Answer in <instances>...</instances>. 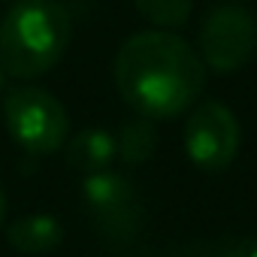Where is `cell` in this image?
I'll return each instance as SVG.
<instances>
[{
    "mask_svg": "<svg viewBox=\"0 0 257 257\" xmlns=\"http://www.w3.org/2000/svg\"><path fill=\"white\" fill-rule=\"evenodd\" d=\"M115 82L124 103L143 118H173L203 91L206 67L203 58L176 34L143 31L121 46Z\"/></svg>",
    "mask_w": 257,
    "mask_h": 257,
    "instance_id": "obj_1",
    "label": "cell"
},
{
    "mask_svg": "<svg viewBox=\"0 0 257 257\" xmlns=\"http://www.w3.org/2000/svg\"><path fill=\"white\" fill-rule=\"evenodd\" d=\"M70 43V16L55 0H19L0 22V70L37 79L52 70Z\"/></svg>",
    "mask_w": 257,
    "mask_h": 257,
    "instance_id": "obj_2",
    "label": "cell"
},
{
    "mask_svg": "<svg viewBox=\"0 0 257 257\" xmlns=\"http://www.w3.org/2000/svg\"><path fill=\"white\" fill-rule=\"evenodd\" d=\"M4 115L13 140L31 155H52L64 146L70 121L64 106L40 88L10 91L4 100Z\"/></svg>",
    "mask_w": 257,
    "mask_h": 257,
    "instance_id": "obj_3",
    "label": "cell"
},
{
    "mask_svg": "<svg viewBox=\"0 0 257 257\" xmlns=\"http://www.w3.org/2000/svg\"><path fill=\"white\" fill-rule=\"evenodd\" d=\"M257 49V19L239 4L215 7L200 31V58L215 73H236Z\"/></svg>",
    "mask_w": 257,
    "mask_h": 257,
    "instance_id": "obj_4",
    "label": "cell"
},
{
    "mask_svg": "<svg viewBox=\"0 0 257 257\" xmlns=\"http://www.w3.org/2000/svg\"><path fill=\"white\" fill-rule=\"evenodd\" d=\"M85 203L91 209V218L97 221V230L115 242V245H127L134 242L140 224H143V209L137 200L134 185L118 173H94L85 179Z\"/></svg>",
    "mask_w": 257,
    "mask_h": 257,
    "instance_id": "obj_5",
    "label": "cell"
},
{
    "mask_svg": "<svg viewBox=\"0 0 257 257\" xmlns=\"http://www.w3.org/2000/svg\"><path fill=\"white\" fill-rule=\"evenodd\" d=\"M185 149L203 173H221L239 152V121L224 103H200L185 124Z\"/></svg>",
    "mask_w": 257,
    "mask_h": 257,
    "instance_id": "obj_6",
    "label": "cell"
},
{
    "mask_svg": "<svg viewBox=\"0 0 257 257\" xmlns=\"http://www.w3.org/2000/svg\"><path fill=\"white\" fill-rule=\"evenodd\" d=\"M64 239L58 218L52 215H25L7 227V242L22 254H46L55 251Z\"/></svg>",
    "mask_w": 257,
    "mask_h": 257,
    "instance_id": "obj_7",
    "label": "cell"
},
{
    "mask_svg": "<svg viewBox=\"0 0 257 257\" xmlns=\"http://www.w3.org/2000/svg\"><path fill=\"white\" fill-rule=\"evenodd\" d=\"M115 158V140L106 134V131H82L70 146H67V161L70 167H76L79 173L85 176H94V173H103L109 170Z\"/></svg>",
    "mask_w": 257,
    "mask_h": 257,
    "instance_id": "obj_8",
    "label": "cell"
},
{
    "mask_svg": "<svg viewBox=\"0 0 257 257\" xmlns=\"http://www.w3.org/2000/svg\"><path fill=\"white\" fill-rule=\"evenodd\" d=\"M155 143H158V134L152 127V118H137V121H127L118 134V143H115V152L124 158V164H146L155 152Z\"/></svg>",
    "mask_w": 257,
    "mask_h": 257,
    "instance_id": "obj_9",
    "label": "cell"
},
{
    "mask_svg": "<svg viewBox=\"0 0 257 257\" xmlns=\"http://www.w3.org/2000/svg\"><path fill=\"white\" fill-rule=\"evenodd\" d=\"M137 10L158 28H182L194 10V0H137Z\"/></svg>",
    "mask_w": 257,
    "mask_h": 257,
    "instance_id": "obj_10",
    "label": "cell"
},
{
    "mask_svg": "<svg viewBox=\"0 0 257 257\" xmlns=\"http://www.w3.org/2000/svg\"><path fill=\"white\" fill-rule=\"evenodd\" d=\"M4 215H7V197H4V188H0V224H4Z\"/></svg>",
    "mask_w": 257,
    "mask_h": 257,
    "instance_id": "obj_11",
    "label": "cell"
},
{
    "mask_svg": "<svg viewBox=\"0 0 257 257\" xmlns=\"http://www.w3.org/2000/svg\"><path fill=\"white\" fill-rule=\"evenodd\" d=\"M0 88H4V70H0Z\"/></svg>",
    "mask_w": 257,
    "mask_h": 257,
    "instance_id": "obj_12",
    "label": "cell"
}]
</instances>
